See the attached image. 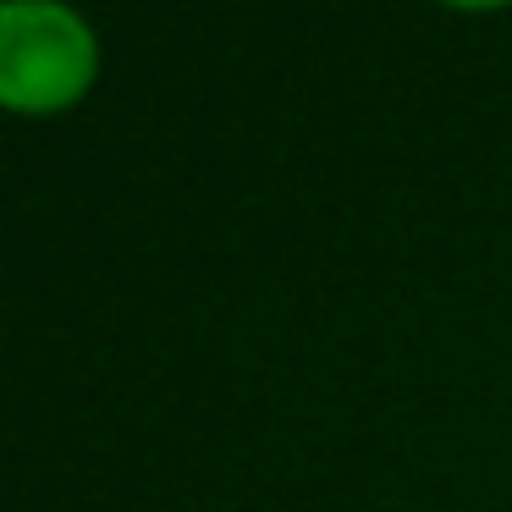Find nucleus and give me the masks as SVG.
Listing matches in <instances>:
<instances>
[{"label": "nucleus", "instance_id": "nucleus-1", "mask_svg": "<svg viewBox=\"0 0 512 512\" xmlns=\"http://www.w3.org/2000/svg\"><path fill=\"white\" fill-rule=\"evenodd\" d=\"M100 72L94 28L50 0L0 6V100L12 111H61Z\"/></svg>", "mask_w": 512, "mask_h": 512}]
</instances>
